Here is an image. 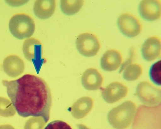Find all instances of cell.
Segmentation results:
<instances>
[{"instance_id":"cell-1","label":"cell","mask_w":161,"mask_h":129,"mask_svg":"<svg viewBox=\"0 0 161 129\" xmlns=\"http://www.w3.org/2000/svg\"><path fill=\"white\" fill-rule=\"evenodd\" d=\"M2 83L19 115L23 118L42 117L46 123L49 121L52 99L44 80L26 74L16 80H4Z\"/></svg>"},{"instance_id":"cell-2","label":"cell","mask_w":161,"mask_h":129,"mask_svg":"<svg viewBox=\"0 0 161 129\" xmlns=\"http://www.w3.org/2000/svg\"><path fill=\"white\" fill-rule=\"evenodd\" d=\"M136 109L133 102L128 101L122 103L109 111L108 116L109 123L116 129L127 128L132 122Z\"/></svg>"},{"instance_id":"cell-3","label":"cell","mask_w":161,"mask_h":129,"mask_svg":"<svg viewBox=\"0 0 161 129\" xmlns=\"http://www.w3.org/2000/svg\"><path fill=\"white\" fill-rule=\"evenodd\" d=\"M160 111L161 104L155 107L140 106L134 121L132 129H158Z\"/></svg>"},{"instance_id":"cell-4","label":"cell","mask_w":161,"mask_h":129,"mask_svg":"<svg viewBox=\"0 0 161 129\" xmlns=\"http://www.w3.org/2000/svg\"><path fill=\"white\" fill-rule=\"evenodd\" d=\"M9 27L13 36L23 40L32 36L35 31V25L33 19L29 15L18 14L10 19Z\"/></svg>"},{"instance_id":"cell-5","label":"cell","mask_w":161,"mask_h":129,"mask_svg":"<svg viewBox=\"0 0 161 129\" xmlns=\"http://www.w3.org/2000/svg\"><path fill=\"white\" fill-rule=\"evenodd\" d=\"M76 46L79 53L85 57L96 56L100 48L98 38L94 34L83 33L77 36Z\"/></svg>"},{"instance_id":"cell-6","label":"cell","mask_w":161,"mask_h":129,"mask_svg":"<svg viewBox=\"0 0 161 129\" xmlns=\"http://www.w3.org/2000/svg\"><path fill=\"white\" fill-rule=\"evenodd\" d=\"M136 93L142 103L155 106L160 104L161 90L147 81H142L137 86Z\"/></svg>"},{"instance_id":"cell-7","label":"cell","mask_w":161,"mask_h":129,"mask_svg":"<svg viewBox=\"0 0 161 129\" xmlns=\"http://www.w3.org/2000/svg\"><path fill=\"white\" fill-rule=\"evenodd\" d=\"M117 23L120 31L126 37H136L142 32V26L140 21L129 13L122 14L119 17Z\"/></svg>"},{"instance_id":"cell-8","label":"cell","mask_w":161,"mask_h":129,"mask_svg":"<svg viewBox=\"0 0 161 129\" xmlns=\"http://www.w3.org/2000/svg\"><path fill=\"white\" fill-rule=\"evenodd\" d=\"M22 51L26 59L32 62L36 67H39L42 61V45L35 37L25 40L22 45Z\"/></svg>"},{"instance_id":"cell-9","label":"cell","mask_w":161,"mask_h":129,"mask_svg":"<svg viewBox=\"0 0 161 129\" xmlns=\"http://www.w3.org/2000/svg\"><path fill=\"white\" fill-rule=\"evenodd\" d=\"M138 11L142 18L145 20H156L161 16L160 2L156 0H143L139 3Z\"/></svg>"},{"instance_id":"cell-10","label":"cell","mask_w":161,"mask_h":129,"mask_svg":"<svg viewBox=\"0 0 161 129\" xmlns=\"http://www.w3.org/2000/svg\"><path fill=\"white\" fill-rule=\"evenodd\" d=\"M128 92V88L124 84L119 82H114L102 89V95L107 103H114L125 97Z\"/></svg>"},{"instance_id":"cell-11","label":"cell","mask_w":161,"mask_h":129,"mask_svg":"<svg viewBox=\"0 0 161 129\" xmlns=\"http://www.w3.org/2000/svg\"><path fill=\"white\" fill-rule=\"evenodd\" d=\"M161 39L157 36H152L147 39L142 46V57L147 61L155 60L161 54Z\"/></svg>"},{"instance_id":"cell-12","label":"cell","mask_w":161,"mask_h":129,"mask_svg":"<svg viewBox=\"0 0 161 129\" xmlns=\"http://www.w3.org/2000/svg\"><path fill=\"white\" fill-rule=\"evenodd\" d=\"M122 63L121 54L118 50L110 49L106 51L101 59V68L106 71H116Z\"/></svg>"},{"instance_id":"cell-13","label":"cell","mask_w":161,"mask_h":129,"mask_svg":"<svg viewBox=\"0 0 161 129\" xmlns=\"http://www.w3.org/2000/svg\"><path fill=\"white\" fill-rule=\"evenodd\" d=\"M103 81V77L97 69L90 68L83 72L81 82L83 87L88 90L99 89Z\"/></svg>"},{"instance_id":"cell-14","label":"cell","mask_w":161,"mask_h":129,"mask_svg":"<svg viewBox=\"0 0 161 129\" xmlns=\"http://www.w3.org/2000/svg\"><path fill=\"white\" fill-rule=\"evenodd\" d=\"M3 70L10 77H19L24 72L25 65L22 59L16 55L8 56L3 61Z\"/></svg>"},{"instance_id":"cell-15","label":"cell","mask_w":161,"mask_h":129,"mask_svg":"<svg viewBox=\"0 0 161 129\" xmlns=\"http://www.w3.org/2000/svg\"><path fill=\"white\" fill-rule=\"evenodd\" d=\"M56 8L55 0H37L34 3L33 11L37 18L47 20L53 16Z\"/></svg>"},{"instance_id":"cell-16","label":"cell","mask_w":161,"mask_h":129,"mask_svg":"<svg viewBox=\"0 0 161 129\" xmlns=\"http://www.w3.org/2000/svg\"><path fill=\"white\" fill-rule=\"evenodd\" d=\"M93 106V101L90 97H81L74 103L71 107V114L76 119H82L91 111Z\"/></svg>"},{"instance_id":"cell-17","label":"cell","mask_w":161,"mask_h":129,"mask_svg":"<svg viewBox=\"0 0 161 129\" xmlns=\"http://www.w3.org/2000/svg\"><path fill=\"white\" fill-rule=\"evenodd\" d=\"M83 3V0H62L60 1L61 10L66 15H75L80 10Z\"/></svg>"},{"instance_id":"cell-18","label":"cell","mask_w":161,"mask_h":129,"mask_svg":"<svg viewBox=\"0 0 161 129\" xmlns=\"http://www.w3.org/2000/svg\"><path fill=\"white\" fill-rule=\"evenodd\" d=\"M143 71V68L141 64L137 63L130 64L124 69L123 77L127 81L136 80L142 76Z\"/></svg>"},{"instance_id":"cell-19","label":"cell","mask_w":161,"mask_h":129,"mask_svg":"<svg viewBox=\"0 0 161 129\" xmlns=\"http://www.w3.org/2000/svg\"><path fill=\"white\" fill-rule=\"evenodd\" d=\"M12 103L9 99L0 97V116L2 117H12L16 114V111Z\"/></svg>"},{"instance_id":"cell-20","label":"cell","mask_w":161,"mask_h":129,"mask_svg":"<svg viewBox=\"0 0 161 129\" xmlns=\"http://www.w3.org/2000/svg\"><path fill=\"white\" fill-rule=\"evenodd\" d=\"M150 79L154 84L160 86L161 84V61L156 62L151 65L149 71Z\"/></svg>"},{"instance_id":"cell-21","label":"cell","mask_w":161,"mask_h":129,"mask_svg":"<svg viewBox=\"0 0 161 129\" xmlns=\"http://www.w3.org/2000/svg\"><path fill=\"white\" fill-rule=\"evenodd\" d=\"M46 123L40 117H32L25 123L24 129H43Z\"/></svg>"},{"instance_id":"cell-22","label":"cell","mask_w":161,"mask_h":129,"mask_svg":"<svg viewBox=\"0 0 161 129\" xmlns=\"http://www.w3.org/2000/svg\"><path fill=\"white\" fill-rule=\"evenodd\" d=\"M45 129H72L71 126L62 121H54L49 123Z\"/></svg>"},{"instance_id":"cell-23","label":"cell","mask_w":161,"mask_h":129,"mask_svg":"<svg viewBox=\"0 0 161 129\" xmlns=\"http://www.w3.org/2000/svg\"><path fill=\"white\" fill-rule=\"evenodd\" d=\"M0 129H15V128L9 124H4V125H0Z\"/></svg>"},{"instance_id":"cell-24","label":"cell","mask_w":161,"mask_h":129,"mask_svg":"<svg viewBox=\"0 0 161 129\" xmlns=\"http://www.w3.org/2000/svg\"><path fill=\"white\" fill-rule=\"evenodd\" d=\"M77 129H89L83 124H77Z\"/></svg>"}]
</instances>
